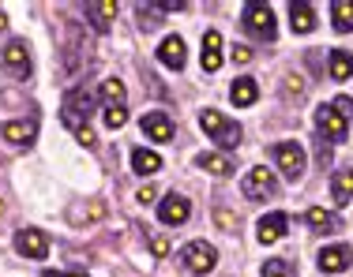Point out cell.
Here are the masks:
<instances>
[{"label": "cell", "instance_id": "6da1fadb", "mask_svg": "<svg viewBox=\"0 0 353 277\" xmlns=\"http://www.w3.org/2000/svg\"><path fill=\"white\" fill-rule=\"evenodd\" d=\"M90 109H94V94H90L87 87L72 90V94L64 98V105H61V120H64V128L75 131V135H83V131L90 128Z\"/></svg>", "mask_w": 353, "mask_h": 277}, {"label": "cell", "instance_id": "7a4b0ae2", "mask_svg": "<svg viewBox=\"0 0 353 277\" xmlns=\"http://www.w3.org/2000/svg\"><path fill=\"white\" fill-rule=\"evenodd\" d=\"M199 128H203L222 150H233L241 142V135H245V131H241V124L225 120L218 109H203V113H199Z\"/></svg>", "mask_w": 353, "mask_h": 277}, {"label": "cell", "instance_id": "3957f363", "mask_svg": "<svg viewBox=\"0 0 353 277\" xmlns=\"http://www.w3.org/2000/svg\"><path fill=\"white\" fill-rule=\"evenodd\" d=\"M181 258H184V266H188V274H211L218 266V251H214V243H207V240L184 243Z\"/></svg>", "mask_w": 353, "mask_h": 277}, {"label": "cell", "instance_id": "277c9868", "mask_svg": "<svg viewBox=\"0 0 353 277\" xmlns=\"http://www.w3.org/2000/svg\"><path fill=\"white\" fill-rule=\"evenodd\" d=\"M274 165H279V173L290 184H297L301 176H305V150H301L297 142H279V146H274Z\"/></svg>", "mask_w": 353, "mask_h": 277}, {"label": "cell", "instance_id": "5b68a950", "mask_svg": "<svg viewBox=\"0 0 353 277\" xmlns=\"http://www.w3.org/2000/svg\"><path fill=\"white\" fill-rule=\"evenodd\" d=\"M0 64L12 79H27L30 75V53H27V41L23 38H12L4 49H0Z\"/></svg>", "mask_w": 353, "mask_h": 277}, {"label": "cell", "instance_id": "8992f818", "mask_svg": "<svg viewBox=\"0 0 353 277\" xmlns=\"http://www.w3.org/2000/svg\"><path fill=\"white\" fill-rule=\"evenodd\" d=\"M245 27H248L256 38L274 41L279 27H274V12H271V4H245Z\"/></svg>", "mask_w": 353, "mask_h": 277}, {"label": "cell", "instance_id": "52a82bcc", "mask_svg": "<svg viewBox=\"0 0 353 277\" xmlns=\"http://www.w3.org/2000/svg\"><path fill=\"white\" fill-rule=\"evenodd\" d=\"M12 243H15V251H19L23 258H34V263H41V258L49 255V236L41 229H30V225L15 232Z\"/></svg>", "mask_w": 353, "mask_h": 277}, {"label": "cell", "instance_id": "ba28073f", "mask_svg": "<svg viewBox=\"0 0 353 277\" xmlns=\"http://www.w3.org/2000/svg\"><path fill=\"white\" fill-rule=\"evenodd\" d=\"M241 188H245L248 199H271L274 191H279V176L267 169V165H256V169L245 176V184H241Z\"/></svg>", "mask_w": 353, "mask_h": 277}, {"label": "cell", "instance_id": "9c48e42d", "mask_svg": "<svg viewBox=\"0 0 353 277\" xmlns=\"http://www.w3.org/2000/svg\"><path fill=\"white\" fill-rule=\"evenodd\" d=\"M0 139H4L8 146H34L38 124L34 120H4L0 124Z\"/></svg>", "mask_w": 353, "mask_h": 277}, {"label": "cell", "instance_id": "30bf717a", "mask_svg": "<svg viewBox=\"0 0 353 277\" xmlns=\"http://www.w3.org/2000/svg\"><path fill=\"white\" fill-rule=\"evenodd\" d=\"M285 232H290V217H285L282 210L259 217V225H256V240H259V243H279Z\"/></svg>", "mask_w": 353, "mask_h": 277}, {"label": "cell", "instance_id": "8fae6325", "mask_svg": "<svg viewBox=\"0 0 353 277\" xmlns=\"http://www.w3.org/2000/svg\"><path fill=\"white\" fill-rule=\"evenodd\" d=\"M353 266V251L346 247V243H331V247L319 251V270L323 274H342Z\"/></svg>", "mask_w": 353, "mask_h": 277}, {"label": "cell", "instance_id": "7c38bea8", "mask_svg": "<svg viewBox=\"0 0 353 277\" xmlns=\"http://www.w3.org/2000/svg\"><path fill=\"white\" fill-rule=\"evenodd\" d=\"M316 128L323 131V135H331V142H342V139H346V128H350V124L342 120L339 113H334L331 102H327V105L316 109Z\"/></svg>", "mask_w": 353, "mask_h": 277}, {"label": "cell", "instance_id": "4fadbf2b", "mask_svg": "<svg viewBox=\"0 0 353 277\" xmlns=\"http://www.w3.org/2000/svg\"><path fill=\"white\" fill-rule=\"evenodd\" d=\"M192 214V203L184 195H165L162 203H158V221L162 225H184Z\"/></svg>", "mask_w": 353, "mask_h": 277}, {"label": "cell", "instance_id": "5bb4252c", "mask_svg": "<svg viewBox=\"0 0 353 277\" xmlns=\"http://www.w3.org/2000/svg\"><path fill=\"white\" fill-rule=\"evenodd\" d=\"M158 60L165 64V68H173V71H181L184 64H188V49H184V38L181 34H173V38H165L162 45H158Z\"/></svg>", "mask_w": 353, "mask_h": 277}, {"label": "cell", "instance_id": "9a60e30c", "mask_svg": "<svg viewBox=\"0 0 353 277\" xmlns=\"http://www.w3.org/2000/svg\"><path fill=\"white\" fill-rule=\"evenodd\" d=\"M139 128H143V135H147L150 142H170L173 139V120L165 113H147L139 120Z\"/></svg>", "mask_w": 353, "mask_h": 277}, {"label": "cell", "instance_id": "2e32d148", "mask_svg": "<svg viewBox=\"0 0 353 277\" xmlns=\"http://www.w3.org/2000/svg\"><path fill=\"white\" fill-rule=\"evenodd\" d=\"M199 64H203V71H218V68H222V34H218V30H207V34H203Z\"/></svg>", "mask_w": 353, "mask_h": 277}, {"label": "cell", "instance_id": "e0dca14e", "mask_svg": "<svg viewBox=\"0 0 353 277\" xmlns=\"http://www.w3.org/2000/svg\"><path fill=\"white\" fill-rule=\"evenodd\" d=\"M290 27H293V34H312L316 30L312 4H290Z\"/></svg>", "mask_w": 353, "mask_h": 277}, {"label": "cell", "instance_id": "ac0fdd59", "mask_svg": "<svg viewBox=\"0 0 353 277\" xmlns=\"http://www.w3.org/2000/svg\"><path fill=\"white\" fill-rule=\"evenodd\" d=\"M331 199L334 206H346L353 199V169H339L331 176Z\"/></svg>", "mask_w": 353, "mask_h": 277}, {"label": "cell", "instance_id": "d6986e66", "mask_svg": "<svg viewBox=\"0 0 353 277\" xmlns=\"http://www.w3.org/2000/svg\"><path fill=\"white\" fill-rule=\"evenodd\" d=\"M132 169H136L139 176H154L158 169H162V157H158L154 150H147V146H136L132 150Z\"/></svg>", "mask_w": 353, "mask_h": 277}, {"label": "cell", "instance_id": "ffe728a7", "mask_svg": "<svg viewBox=\"0 0 353 277\" xmlns=\"http://www.w3.org/2000/svg\"><path fill=\"white\" fill-rule=\"evenodd\" d=\"M230 98H233L237 105H256V98H259V87H256V79H248V75H241V79L230 87Z\"/></svg>", "mask_w": 353, "mask_h": 277}, {"label": "cell", "instance_id": "44dd1931", "mask_svg": "<svg viewBox=\"0 0 353 277\" xmlns=\"http://www.w3.org/2000/svg\"><path fill=\"white\" fill-rule=\"evenodd\" d=\"M305 221L312 225L316 232H334V229H342V221H339V214H327L323 206H312L305 214Z\"/></svg>", "mask_w": 353, "mask_h": 277}, {"label": "cell", "instance_id": "7402d4cb", "mask_svg": "<svg viewBox=\"0 0 353 277\" xmlns=\"http://www.w3.org/2000/svg\"><path fill=\"white\" fill-rule=\"evenodd\" d=\"M331 23L339 34H350L353 30V0H334L331 4Z\"/></svg>", "mask_w": 353, "mask_h": 277}, {"label": "cell", "instance_id": "603a6c76", "mask_svg": "<svg viewBox=\"0 0 353 277\" xmlns=\"http://www.w3.org/2000/svg\"><path fill=\"white\" fill-rule=\"evenodd\" d=\"M196 165H199V169H207L211 176H230L233 173V162L225 154H199Z\"/></svg>", "mask_w": 353, "mask_h": 277}, {"label": "cell", "instance_id": "cb8c5ba5", "mask_svg": "<svg viewBox=\"0 0 353 277\" xmlns=\"http://www.w3.org/2000/svg\"><path fill=\"white\" fill-rule=\"evenodd\" d=\"M331 79H339V82L353 79V56L346 53V49H334L331 53Z\"/></svg>", "mask_w": 353, "mask_h": 277}, {"label": "cell", "instance_id": "d4e9b609", "mask_svg": "<svg viewBox=\"0 0 353 277\" xmlns=\"http://www.w3.org/2000/svg\"><path fill=\"white\" fill-rule=\"evenodd\" d=\"M113 12H117V4H113V0H98V4H87L90 23H94V27L102 30V34L109 30V15H113Z\"/></svg>", "mask_w": 353, "mask_h": 277}, {"label": "cell", "instance_id": "484cf974", "mask_svg": "<svg viewBox=\"0 0 353 277\" xmlns=\"http://www.w3.org/2000/svg\"><path fill=\"white\" fill-rule=\"evenodd\" d=\"M98 94H102L105 109H109V105H124V82H121V79H105L102 87H98Z\"/></svg>", "mask_w": 353, "mask_h": 277}, {"label": "cell", "instance_id": "4316f807", "mask_svg": "<svg viewBox=\"0 0 353 277\" xmlns=\"http://www.w3.org/2000/svg\"><path fill=\"white\" fill-rule=\"evenodd\" d=\"M102 120H105L109 131H117V128H124V124H128V109H124V105H109L105 113H102Z\"/></svg>", "mask_w": 353, "mask_h": 277}, {"label": "cell", "instance_id": "83f0119b", "mask_svg": "<svg viewBox=\"0 0 353 277\" xmlns=\"http://www.w3.org/2000/svg\"><path fill=\"white\" fill-rule=\"evenodd\" d=\"M331 105H334V113H339V116H342V120H346V124L353 120V98H350V94H339V98H334Z\"/></svg>", "mask_w": 353, "mask_h": 277}, {"label": "cell", "instance_id": "f1b7e54d", "mask_svg": "<svg viewBox=\"0 0 353 277\" xmlns=\"http://www.w3.org/2000/svg\"><path fill=\"white\" fill-rule=\"evenodd\" d=\"M263 277H290V270H285L282 258H271V263L263 266Z\"/></svg>", "mask_w": 353, "mask_h": 277}, {"label": "cell", "instance_id": "f546056e", "mask_svg": "<svg viewBox=\"0 0 353 277\" xmlns=\"http://www.w3.org/2000/svg\"><path fill=\"white\" fill-rule=\"evenodd\" d=\"M214 221H218V229H233V225H237V217H233L230 210H218Z\"/></svg>", "mask_w": 353, "mask_h": 277}, {"label": "cell", "instance_id": "4dcf8cb0", "mask_svg": "<svg viewBox=\"0 0 353 277\" xmlns=\"http://www.w3.org/2000/svg\"><path fill=\"white\" fill-rule=\"evenodd\" d=\"M102 210H105V206H102V203H98V199H94V203L87 206V217H102ZM79 214H83V210H79V206H72V217H79Z\"/></svg>", "mask_w": 353, "mask_h": 277}, {"label": "cell", "instance_id": "1f68e13d", "mask_svg": "<svg viewBox=\"0 0 353 277\" xmlns=\"http://www.w3.org/2000/svg\"><path fill=\"white\" fill-rule=\"evenodd\" d=\"M252 60V49L248 45H233V64H248Z\"/></svg>", "mask_w": 353, "mask_h": 277}, {"label": "cell", "instance_id": "d6a6232c", "mask_svg": "<svg viewBox=\"0 0 353 277\" xmlns=\"http://www.w3.org/2000/svg\"><path fill=\"white\" fill-rule=\"evenodd\" d=\"M154 199H158V188H154V184H147V188L139 191V203H154Z\"/></svg>", "mask_w": 353, "mask_h": 277}, {"label": "cell", "instance_id": "836d02e7", "mask_svg": "<svg viewBox=\"0 0 353 277\" xmlns=\"http://www.w3.org/2000/svg\"><path fill=\"white\" fill-rule=\"evenodd\" d=\"M150 247H154V255H170V243H165L162 236H154V240H150Z\"/></svg>", "mask_w": 353, "mask_h": 277}, {"label": "cell", "instance_id": "e575fe53", "mask_svg": "<svg viewBox=\"0 0 353 277\" xmlns=\"http://www.w3.org/2000/svg\"><path fill=\"white\" fill-rule=\"evenodd\" d=\"M285 90H290V94H301V90H305V82H301V79H285Z\"/></svg>", "mask_w": 353, "mask_h": 277}, {"label": "cell", "instance_id": "d590c367", "mask_svg": "<svg viewBox=\"0 0 353 277\" xmlns=\"http://www.w3.org/2000/svg\"><path fill=\"white\" fill-rule=\"evenodd\" d=\"M75 139H79V142H83V146H94V131H90V128H87V131H83V135H75Z\"/></svg>", "mask_w": 353, "mask_h": 277}, {"label": "cell", "instance_id": "8d00e7d4", "mask_svg": "<svg viewBox=\"0 0 353 277\" xmlns=\"http://www.w3.org/2000/svg\"><path fill=\"white\" fill-rule=\"evenodd\" d=\"M46 277H87V274H79V270H68V274H57V270H46Z\"/></svg>", "mask_w": 353, "mask_h": 277}, {"label": "cell", "instance_id": "74e56055", "mask_svg": "<svg viewBox=\"0 0 353 277\" xmlns=\"http://www.w3.org/2000/svg\"><path fill=\"white\" fill-rule=\"evenodd\" d=\"M0 30H8V15H4V8H0Z\"/></svg>", "mask_w": 353, "mask_h": 277}]
</instances>
